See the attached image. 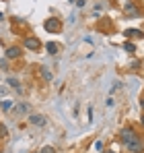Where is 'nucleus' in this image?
I'll use <instances>...</instances> for the list:
<instances>
[{
  "label": "nucleus",
  "instance_id": "nucleus-5",
  "mask_svg": "<svg viewBox=\"0 0 144 153\" xmlns=\"http://www.w3.org/2000/svg\"><path fill=\"white\" fill-rule=\"evenodd\" d=\"M29 122H31V124H37V126H43L48 120H46L43 116H39V114H31V116H29Z\"/></svg>",
  "mask_w": 144,
  "mask_h": 153
},
{
  "label": "nucleus",
  "instance_id": "nucleus-13",
  "mask_svg": "<svg viewBox=\"0 0 144 153\" xmlns=\"http://www.w3.org/2000/svg\"><path fill=\"white\" fill-rule=\"evenodd\" d=\"M6 134H8L6 126H4V124H0V137H6Z\"/></svg>",
  "mask_w": 144,
  "mask_h": 153
},
{
  "label": "nucleus",
  "instance_id": "nucleus-16",
  "mask_svg": "<svg viewBox=\"0 0 144 153\" xmlns=\"http://www.w3.org/2000/svg\"><path fill=\"white\" fill-rule=\"evenodd\" d=\"M95 149H97V151H101V149H103V141H97V143H95Z\"/></svg>",
  "mask_w": 144,
  "mask_h": 153
},
{
  "label": "nucleus",
  "instance_id": "nucleus-20",
  "mask_svg": "<svg viewBox=\"0 0 144 153\" xmlns=\"http://www.w3.org/2000/svg\"><path fill=\"white\" fill-rule=\"evenodd\" d=\"M140 105H142V108H144V100H142V102H140Z\"/></svg>",
  "mask_w": 144,
  "mask_h": 153
},
{
  "label": "nucleus",
  "instance_id": "nucleus-2",
  "mask_svg": "<svg viewBox=\"0 0 144 153\" xmlns=\"http://www.w3.org/2000/svg\"><path fill=\"white\" fill-rule=\"evenodd\" d=\"M43 27H46L48 31H56V33H58V31H60V27H62V23H60L58 19H48V21L43 23Z\"/></svg>",
  "mask_w": 144,
  "mask_h": 153
},
{
  "label": "nucleus",
  "instance_id": "nucleus-18",
  "mask_svg": "<svg viewBox=\"0 0 144 153\" xmlns=\"http://www.w3.org/2000/svg\"><path fill=\"white\" fill-rule=\"evenodd\" d=\"M76 6H84V0H76Z\"/></svg>",
  "mask_w": 144,
  "mask_h": 153
},
{
  "label": "nucleus",
  "instance_id": "nucleus-15",
  "mask_svg": "<svg viewBox=\"0 0 144 153\" xmlns=\"http://www.w3.org/2000/svg\"><path fill=\"white\" fill-rule=\"evenodd\" d=\"M41 153H56V149H54V147H43Z\"/></svg>",
  "mask_w": 144,
  "mask_h": 153
},
{
  "label": "nucleus",
  "instance_id": "nucleus-19",
  "mask_svg": "<svg viewBox=\"0 0 144 153\" xmlns=\"http://www.w3.org/2000/svg\"><path fill=\"white\" fill-rule=\"evenodd\" d=\"M2 19H4V15H2V13H0V21H2Z\"/></svg>",
  "mask_w": 144,
  "mask_h": 153
},
{
  "label": "nucleus",
  "instance_id": "nucleus-12",
  "mask_svg": "<svg viewBox=\"0 0 144 153\" xmlns=\"http://www.w3.org/2000/svg\"><path fill=\"white\" fill-rule=\"evenodd\" d=\"M123 48H126V52H134L136 48H134V44H130V42H126L123 44Z\"/></svg>",
  "mask_w": 144,
  "mask_h": 153
},
{
  "label": "nucleus",
  "instance_id": "nucleus-7",
  "mask_svg": "<svg viewBox=\"0 0 144 153\" xmlns=\"http://www.w3.org/2000/svg\"><path fill=\"white\" fill-rule=\"evenodd\" d=\"M19 56H21V50H19L17 46H12V48L6 50V58H10V60H12V58H19Z\"/></svg>",
  "mask_w": 144,
  "mask_h": 153
},
{
  "label": "nucleus",
  "instance_id": "nucleus-11",
  "mask_svg": "<svg viewBox=\"0 0 144 153\" xmlns=\"http://www.w3.org/2000/svg\"><path fill=\"white\" fill-rule=\"evenodd\" d=\"M15 112H17V114H25V112H29V105L21 103V105H17V108H15Z\"/></svg>",
  "mask_w": 144,
  "mask_h": 153
},
{
  "label": "nucleus",
  "instance_id": "nucleus-14",
  "mask_svg": "<svg viewBox=\"0 0 144 153\" xmlns=\"http://www.w3.org/2000/svg\"><path fill=\"white\" fill-rule=\"evenodd\" d=\"M12 108V102H2V110H10Z\"/></svg>",
  "mask_w": 144,
  "mask_h": 153
},
{
  "label": "nucleus",
  "instance_id": "nucleus-17",
  "mask_svg": "<svg viewBox=\"0 0 144 153\" xmlns=\"http://www.w3.org/2000/svg\"><path fill=\"white\" fill-rule=\"evenodd\" d=\"M121 87V83H115V85H113V87H111V93H113V91H118V89H120Z\"/></svg>",
  "mask_w": 144,
  "mask_h": 153
},
{
  "label": "nucleus",
  "instance_id": "nucleus-8",
  "mask_svg": "<svg viewBox=\"0 0 144 153\" xmlns=\"http://www.w3.org/2000/svg\"><path fill=\"white\" fill-rule=\"evenodd\" d=\"M41 76H43L48 83H51V79H54V75H51V71H49L48 66H41Z\"/></svg>",
  "mask_w": 144,
  "mask_h": 153
},
{
  "label": "nucleus",
  "instance_id": "nucleus-3",
  "mask_svg": "<svg viewBox=\"0 0 144 153\" xmlns=\"http://www.w3.org/2000/svg\"><path fill=\"white\" fill-rule=\"evenodd\" d=\"M39 46H41V44H39L37 37H27V39H25V48H27V50H39Z\"/></svg>",
  "mask_w": 144,
  "mask_h": 153
},
{
  "label": "nucleus",
  "instance_id": "nucleus-21",
  "mask_svg": "<svg viewBox=\"0 0 144 153\" xmlns=\"http://www.w3.org/2000/svg\"><path fill=\"white\" fill-rule=\"evenodd\" d=\"M142 126H144V116H142Z\"/></svg>",
  "mask_w": 144,
  "mask_h": 153
},
{
  "label": "nucleus",
  "instance_id": "nucleus-1",
  "mask_svg": "<svg viewBox=\"0 0 144 153\" xmlns=\"http://www.w3.org/2000/svg\"><path fill=\"white\" fill-rule=\"evenodd\" d=\"M136 139H138V137H136V132H134L132 128H123V130H121V141H123L126 145L132 143V141H136Z\"/></svg>",
  "mask_w": 144,
  "mask_h": 153
},
{
  "label": "nucleus",
  "instance_id": "nucleus-6",
  "mask_svg": "<svg viewBox=\"0 0 144 153\" xmlns=\"http://www.w3.org/2000/svg\"><path fill=\"white\" fill-rule=\"evenodd\" d=\"M6 83H8V85H10V89H15V91H19V93L23 91V87H21V83H19V79H15V76H10V79H8Z\"/></svg>",
  "mask_w": 144,
  "mask_h": 153
},
{
  "label": "nucleus",
  "instance_id": "nucleus-10",
  "mask_svg": "<svg viewBox=\"0 0 144 153\" xmlns=\"http://www.w3.org/2000/svg\"><path fill=\"white\" fill-rule=\"evenodd\" d=\"M58 48H60V46H58V44H51V42L46 46V50H48L49 54H56V52H58Z\"/></svg>",
  "mask_w": 144,
  "mask_h": 153
},
{
  "label": "nucleus",
  "instance_id": "nucleus-22",
  "mask_svg": "<svg viewBox=\"0 0 144 153\" xmlns=\"http://www.w3.org/2000/svg\"><path fill=\"white\" fill-rule=\"evenodd\" d=\"M113 153H115V151H113Z\"/></svg>",
  "mask_w": 144,
  "mask_h": 153
},
{
  "label": "nucleus",
  "instance_id": "nucleus-4",
  "mask_svg": "<svg viewBox=\"0 0 144 153\" xmlns=\"http://www.w3.org/2000/svg\"><path fill=\"white\" fill-rule=\"evenodd\" d=\"M128 149H130L132 153H134V151H136V153H140V151L144 149V143L140 141V139H136V141H132V143H128Z\"/></svg>",
  "mask_w": 144,
  "mask_h": 153
},
{
  "label": "nucleus",
  "instance_id": "nucleus-9",
  "mask_svg": "<svg viewBox=\"0 0 144 153\" xmlns=\"http://www.w3.org/2000/svg\"><path fill=\"white\" fill-rule=\"evenodd\" d=\"M126 13L132 15V17H138V15H140V10H138L136 6H132V4H126Z\"/></svg>",
  "mask_w": 144,
  "mask_h": 153
}]
</instances>
